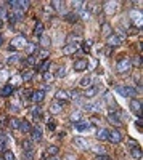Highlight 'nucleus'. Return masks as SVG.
<instances>
[{"label": "nucleus", "instance_id": "f03ea898", "mask_svg": "<svg viewBox=\"0 0 143 160\" xmlns=\"http://www.w3.org/2000/svg\"><path fill=\"white\" fill-rule=\"evenodd\" d=\"M125 38V34L124 32H118V34H111L108 37V47H119L122 43V40Z\"/></svg>", "mask_w": 143, "mask_h": 160}, {"label": "nucleus", "instance_id": "58836bf2", "mask_svg": "<svg viewBox=\"0 0 143 160\" xmlns=\"http://www.w3.org/2000/svg\"><path fill=\"white\" fill-rule=\"evenodd\" d=\"M85 8H88V11L93 13V15L100 11V5H98V3H90V7H85Z\"/></svg>", "mask_w": 143, "mask_h": 160}, {"label": "nucleus", "instance_id": "864d4df0", "mask_svg": "<svg viewBox=\"0 0 143 160\" xmlns=\"http://www.w3.org/2000/svg\"><path fill=\"white\" fill-rule=\"evenodd\" d=\"M47 127H48V130H51V131H53L55 130V122H53V120H48V123H47Z\"/></svg>", "mask_w": 143, "mask_h": 160}, {"label": "nucleus", "instance_id": "f704fd0d", "mask_svg": "<svg viewBox=\"0 0 143 160\" xmlns=\"http://www.w3.org/2000/svg\"><path fill=\"white\" fill-rule=\"evenodd\" d=\"M51 5H53V8H55L56 11H63V10H64V5H66V3L61 2V0H60V2H58V0H55V2H51Z\"/></svg>", "mask_w": 143, "mask_h": 160}, {"label": "nucleus", "instance_id": "8fccbe9b", "mask_svg": "<svg viewBox=\"0 0 143 160\" xmlns=\"http://www.w3.org/2000/svg\"><path fill=\"white\" fill-rule=\"evenodd\" d=\"M130 62H132V66L135 64V66H138V68L141 66V59H140V56H135L134 59H130Z\"/></svg>", "mask_w": 143, "mask_h": 160}, {"label": "nucleus", "instance_id": "6ab92c4d", "mask_svg": "<svg viewBox=\"0 0 143 160\" xmlns=\"http://www.w3.org/2000/svg\"><path fill=\"white\" fill-rule=\"evenodd\" d=\"M130 18H132V21H134V22L137 21L138 28H140V26H141V11H140V10H138V11L132 10V11H130Z\"/></svg>", "mask_w": 143, "mask_h": 160}, {"label": "nucleus", "instance_id": "dca6fc26", "mask_svg": "<svg viewBox=\"0 0 143 160\" xmlns=\"http://www.w3.org/2000/svg\"><path fill=\"white\" fill-rule=\"evenodd\" d=\"M72 142L77 146V148H81V149H87L88 148V141L85 138H79V136H77V138H74Z\"/></svg>", "mask_w": 143, "mask_h": 160}, {"label": "nucleus", "instance_id": "aec40b11", "mask_svg": "<svg viewBox=\"0 0 143 160\" xmlns=\"http://www.w3.org/2000/svg\"><path fill=\"white\" fill-rule=\"evenodd\" d=\"M74 128L79 130V131H85V130L90 128V123H88V122H84V120H79V122L74 123Z\"/></svg>", "mask_w": 143, "mask_h": 160}, {"label": "nucleus", "instance_id": "37998d69", "mask_svg": "<svg viewBox=\"0 0 143 160\" xmlns=\"http://www.w3.org/2000/svg\"><path fill=\"white\" fill-rule=\"evenodd\" d=\"M64 75H66V69H64V68H58V71H56L55 77H58V78H63Z\"/></svg>", "mask_w": 143, "mask_h": 160}, {"label": "nucleus", "instance_id": "5fc2aeb1", "mask_svg": "<svg viewBox=\"0 0 143 160\" xmlns=\"http://www.w3.org/2000/svg\"><path fill=\"white\" fill-rule=\"evenodd\" d=\"M0 141H5V142H8V138L5 136V133H3L2 130H0Z\"/></svg>", "mask_w": 143, "mask_h": 160}, {"label": "nucleus", "instance_id": "423d86ee", "mask_svg": "<svg viewBox=\"0 0 143 160\" xmlns=\"http://www.w3.org/2000/svg\"><path fill=\"white\" fill-rule=\"evenodd\" d=\"M29 133H31V138H32V141H35V142L42 141V135H44V131H42V128L39 127V125L32 127Z\"/></svg>", "mask_w": 143, "mask_h": 160}, {"label": "nucleus", "instance_id": "49530a36", "mask_svg": "<svg viewBox=\"0 0 143 160\" xmlns=\"http://www.w3.org/2000/svg\"><path fill=\"white\" fill-rule=\"evenodd\" d=\"M79 120H81V112H74V114L71 115V122H72V123L79 122Z\"/></svg>", "mask_w": 143, "mask_h": 160}, {"label": "nucleus", "instance_id": "0eeeda50", "mask_svg": "<svg viewBox=\"0 0 143 160\" xmlns=\"http://www.w3.org/2000/svg\"><path fill=\"white\" fill-rule=\"evenodd\" d=\"M23 16H24V13H23L21 10H13L7 18H8V21H10V22H18V21H21V19H23Z\"/></svg>", "mask_w": 143, "mask_h": 160}, {"label": "nucleus", "instance_id": "412c9836", "mask_svg": "<svg viewBox=\"0 0 143 160\" xmlns=\"http://www.w3.org/2000/svg\"><path fill=\"white\" fill-rule=\"evenodd\" d=\"M101 34L105 35V37H109L113 34V28L109 26V22H103L101 24Z\"/></svg>", "mask_w": 143, "mask_h": 160}, {"label": "nucleus", "instance_id": "473e14b6", "mask_svg": "<svg viewBox=\"0 0 143 160\" xmlns=\"http://www.w3.org/2000/svg\"><path fill=\"white\" fill-rule=\"evenodd\" d=\"M116 5H118V3H114V2H111V3H105V11L109 13V15H113V13L118 10V8H116Z\"/></svg>", "mask_w": 143, "mask_h": 160}, {"label": "nucleus", "instance_id": "5701e85b", "mask_svg": "<svg viewBox=\"0 0 143 160\" xmlns=\"http://www.w3.org/2000/svg\"><path fill=\"white\" fill-rule=\"evenodd\" d=\"M77 19H79V16H77L76 13H66V15H64V21H66V22L76 24V22H77Z\"/></svg>", "mask_w": 143, "mask_h": 160}, {"label": "nucleus", "instance_id": "c756f323", "mask_svg": "<svg viewBox=\"0 0 143 160\" xmlns=\"http://www.w3.org/2000/svg\"><path fill=\"white\" fill-rule=\"evenodd\" d=\"M50 43H51L50 37L42 34V35H40V45H42V48H47V47H50Z\"/></svg>", "mask_w": 143, "mask_h": 160}, {"label": "nucleus", "instance_id": "c03bdc74", "mask_svg": "<svg viewBox=\"0 0 143 160\" xmlns=\"http://www.w3.org/2000/svg\"><path fill=\"white\" fill-rule=\"evenodd\" d=\"M3 158H5V160H15V155H13V152H11V151H8V149H7V151L3 152Z\"/></svg>", "mask_w": 143, "mask_h": 160}, {"label": "nucleus", "instance_id": "6e6d98bb", "mask_svg": "<svg viewBox=\"0 0 143 160\" xmlns=\"http://www.w3.org/2000/svg\"><path fill=\"white\" fill-rule=\"evenodd\" d=\"M129 34H138V29L137 28H130L129 29Z\"/></svg>", "mask_w": 143, "mask_h": 160}, {"label": "nucleus", "instance_id": "9d476101", "mask_svg": "<svg viewBox=\"0 0 143 160\" xmlns=\"http://www.w3.org/2000/svg\"><path fill=\"white\" fill-rule=\"evenodd\" d=\"M31 99H32V102H35V104L42 102V101L45 99V91H44V90H37V91H32Z\"/></svg>", "mask_w": 143, "mask_h": 160}, {"label": "nucleus", "instance_id": "4d7b16f0", "mask_svg": "<svg viewBox=\"0 0 143 160\" xmlns=\"http://www.w3.org/2000/svg\"><path fill=\"white\" fill-rule=\"evenodd\" d=\"M3 45V37H2V34H0V47Z\"/></svg>", "mask_w": 143, "mask_h": 160}, {"label": "nucleus", "instance_id": "bb28decb", "mask_svg": "<svg viewBox=\"0 0 143 160\" xmlns=\"http://www.w3.org/2000/svg\"><path fill=\"white\" fill-rule=\"evenodd\" d=\"M19 130L23 133H29L31 131V123L28 122V120H21V125H19Z\"/></svg>", "mask_w": 143, "mask_h": 160}, {"label": "nucleus", "instance_id": "72a5a7b5", "mask_svg": "<svg viewBox=\"0 0 143 160\" xmlns=\"http://www.w3.org/2000/svg\"><path fill=\"white\" fill-rule=\"evenodd\" d=\"M21 77H23V80H24V82H29V80L34 77V71H32V69H29V71H24Z\"/></svg>", "mask_w": 143, "mask_h": 160}, {"label": "nucleus", "instance_id": "7ed1b4c3", "mask_svg": "<svg viewBox=\"0 0 143 160\" xmlns=\"http://www.w3.org/2000/svg\"><path fill=\"white\" fill-rule=\"evenodd\" d=\"M130 71H132V62H130V59H129V58H122V59L118 62V72L122 74V75H125V74H129Z\"/></svg>", "mask_w": 143, "mask_h": 160}, {"label": "nucleus", "instance_id": "cd10ccee", "mask_svg": "<svg viewBox=\"0 0 143 160\" xmlns=\"http://www.w3.org/2000/svg\"><path fill=\"white\" fill-rule=\"evenodd\" d=\"M50 66H51V62L48 61V59H45L40 66H39V71H40L42 74H45V72H48V69H50Z\"/></svg>", "mask_w": 143, "mask_h": 160}, {"label": "nucleus", "instance_id": "a211bd4d", "mask_svg": "<svg viewBox=\"0 0 143 160\" xmlns=\"http://www.w3.org/2000/svg\"><path fill=\"white\" fill-rule=\"evenodd\" d=\"M130 154H132V157H134V158H137V160H141V149L138 148L137 144H135V146H134V144L130 146Z\"/></svg>", "mask_w": 143, "mask_h": 160}, {"label": "nucleus", "instance_id": "e433bc0d", "mask_svg": "<svg viewBox=\"0 0 143 160\" xmlns=\"http://www.w3.org/2000/svg\"><path fill=\"white\" fill-rule=\"evenodd\" d=\"M93 152H95L97 155H108V154H106V149L103 148V146H95V148H93Z\"/></svg>", "mask_w": 143, "mask_h": 160}, {"label": "nucleus", "instance_id": "a19ab883", "mask_svg": "<svg viewBox=\"0 0 143 160\" xmlns=\"http://www.w3.org/2000/svg\"><path fill=\"white\" fill-rule=\"evenodd\" d=\"M24 160H34V151H23Z\"/></svg>", "mask_w": 143, "mask_h": 160}, {"label": "nucleus", "instance_id": "9b49d317", "mask_svg": "<svg viewBox=\"0 0 143 160\" xmlns=\"http://www.w3.org/2000/svg\"><path fill=\"white\" fill-rule=\"evenodd\" d=\"M48 111H50V114H53V115H55V114H60V112L63 111V101H56V99H55L53 102L50 104V109H48Z\"/></svg>", "mask_w": 143, "mask_h": 160}, {"label": "nucleus", "instance_id": "2f4dec72", "mask_svg": "<svg viewBox=\"0 0 143 160\" xmlns=\"http://www.w3.org/2000/svg\"><path fill=\"white\" fill-rule=\"evenodd\" d=\"M84 108H85L87 111H100V108H101V102H92V104H85Z\"/></svg>", "mask_w": 143, "mask_h": 160}, {"label": "nucleus", "instance_id": "de8ad7c7", "mask_svg": "<svg viewBox=\"0 0 143 160\" xmlns=\"http://www.w3.org/2000/svg\"><path fill=\"white\" fill-rule=\"evenodd\" d=\"M26 64H28V66H34V64H35V56H34V55L28 56V59H26Z\"/></svg>", "mask_w": 143, "mask_h": 160}, {"label": "nucleus", "instance_id": "79ce46f5", "mask_svg": "<svg viewBox=\"0 0 143 160\" xmlns=\"http://www.w3.org/2000/svg\"><path fill=\"white\" fill-rule=\"evenodd\" d=\"M26 51H28L29 56H31V55H34V53L37 51V47H35L34 43H32V45H26Z\"/></svg>", "mask_w": 143, "mask_h": 160}, {"label": "nucleus", "instance_id": "c9c22d12", "mask_svg": "<svg viewBox=\"0 0 143 160\" xmlns=\"http://www.w3.org/2000/svg\"><path fill=\"white\" fill-rule=\"evenodd\" d=\"M19 125H21V120H19V118L15 117V118L10 120V127H11L13 130H19Z\"/></svg>", "mask_w": 143, "mask_h": 160}, {"label": "nucleus", "instance_id": "a18cd8bd", "mask_svg": "<svg viewBox=\"0 0 143 160\" xmlns=\"http://www.w3.org/2000/svg\"><path fill=\"white\" fill-rule=\"evenodd\" d=\"M90 45H92V40H85V42L82 43V50H84L85 53H88V51H90Z\"/></svg>", "mask_w": 143, "mask_h": 160}, {"label": "nucleus", "instance_id": "13d9d810", "mask_svg": "<svg viewBox=\"0 0 143 160\" xmlns=\"http://www.w3.org/2000/svg\"><path fill=\"white\" fill-rule=\"evenodd\" d=\"M0 160H2V158H0Z\"/></svg>", "mask_w": 143, "mask_h": 160}, {"label": "nucleus", "instance_id": "4be33fe9", "mask_svg": "<svg viewBox=\"0 0 143 160\" xmlns=\"http://www.w3.org/2000/svg\"><path fill=\"white\" fill-rule=\"evenodd\" d=\"M58 152H60V148H58V146H50V148L47 149V152L44 154V157H55Z\"/></svg>", "mask_w": 143, "mask_h": 160}, {"label": "nucleus", "instance_id": "f257e3e1", "mask_svg": "<svg viewBox=\"0 0 143 160\" xmlns=\"http://www.w3.org/2000/svg\"><path fill=\"white\" fill-rule=\"evenodd\" d=\"M28 45V40L24 35H16L15 38L10 42V50H19V48H26Z\"/></svg>", "mask_w": 143, "mask_h": 160}, {"label": "nucleus", "instance_id": "b1692460", "mask_svg": "<svg viewBox=\"0 0 143 160\" xmlns=\"http://www.w3.org/2000/svg\"><path fill=\"white\" fill-rule=\"evenodd\" d=\"M13 93V87L11 85H7V87H3L2 90H0V96H3V98H7V96H10Z\"/></svg>", "mask_w": 143, "mask_h": 160}, {"label": "nucleus", "instance_id": "20e7f679", "mask_svg": "<svg viewBox=\"0 0 143 160\" xmlns=\"http://www.w3.org/2000/svg\"><path fill=\"white\" fill-rule=\"evenodd\" d=\"M116 91H118L121 96H124V98H134V96H137V90L132 88V87H118Z\"/></svg>", "mask_w": 143, "mask_h": 160}, {"label": "nucleus", "instance_id": "4c0bfd02", "mask_svg": "<svg viewBox=\"0 0 143 160\" xmlns=\"http://www.w3.org/2000/svg\"><path fill=\"white\" fill-rule=\"evenodd\" d=\"M37 56L40 58L42 61H45V59H47V58L50 56V53H48V50H44V48H42V50H39V53H37Z\"/></svg>", "mask_w": 143, "mask_h": 160}, {"label": "nucleus", "instance_id": "7c9ffc66", "mask_svg": "<svg viewBox=\"0 0 143 160\" xmlns=\"http://www.w3.org/2000/svg\"><path fill=\"white\" fill-rule=\"evenodd\" d=\"M90 83H92V77L90 75H87V77H84L81 82H79V85L82 87V88H88L90 87Z\"/></svg>", "mask_w": 143, "mask_h": 160}, {"label": "nucleus", "instance_id": "a878e982", "mask_svg": "<svg viewBox=\"0 0 143 160\" xmlns=\"http://www.w3.org/2000/svg\"><path fill=\"white\" fill-rule=\"evenodd\" d=\"M31 115L34 117V118H40L42 117V109L39 108V106H35V108H31Z\"/></svg>", "mask_w": 143, "mask_h": 160}, {"label": "nucleus", "instance_id": "2eb2a0df", "mask_svg": "<svg viewBox=\"0 0 143 160\" xmlns=\"http://www.w3.org/2000/svg\"><path fill=\"white\" fill-rule=\"evenodd\" d=\"M63 51H64V55H74V53L77 51V43H68V45H64L63 47Z\"/></svg>", "mask_w": 143, "mask_h": 160}, {"label": "nucleus", "instance_id": "393cba45", "mask_svg": "<svg viewBox=\"0 0 143 160\" xmlns=\"http://www.w3.org/2000/svg\"><path fill=\"white\" fill-rule=\"evenodd\" d=\"M42 32H44V24H42L40 21H37V22H35V28H34V35L40 37Z\"/></svg>", "mask_w": 143, "mask_h": 160}, {"label": "nucleus", "instance_id": "4468645a", "mask_svg": "<svg viewBox=\"0 0 143 160\" xmlns=\"http://www.w3.org/2000/svg\"><path fill=\"white\" fill-rule=\"evenodd\" d=\"M98 91H100L98 87H88V88H85V91H84V96H85V98H93V96L98 95Z\"/></svg>", "mask_w": 143, "mask_h": 160}, {"label": "nucleus", "instance_id": "f3484780", "mask_svg": "<svg viewBox=\"0 0 143 160\" xmlns=\"http://www.w3.org/2000/svg\"><path fill=\"white\" fill-rule=\"evenodd\" d=\"M97 138H98L100 141H108V139H109V130H106V128H101V130H98V133H97Z\"/></svg>", "mask_w": 143, "mask_h": 160}, {"label": "nucleus", "instance_id": "ea45409f", "mask_svg": "<svg viewBox=\"0 0 143 160\" xmlns=\"http://www.w3.org/2000/svg\"><path fill=\"white\" fill-rule=\"evenodd\" d=\"M19 61H21V59H19V56H18V55H13V56H10V58L7 59V62H8V64H19Z\"/></svg>", "mask_w": 143, "mask_h": 160}, {"label": "nucleus", "instance_id": "3c124183", "mask_svg": "<svg viewBox=\"0 0 143 160\" xmlns=\"http://www.w3.org/2000/svg\"><path fill=\"white\" fill-rule=\"evenodd\" d=\"M5 123H7V117H5V114H0V128L5 127Z\"/></svg>", "mask_w": 143, "mask_h": 160}, {"label": "nucleus", "instance_id": "09e8293b", "mask_svg": "<svg viewBox=\"0 0 143 160\" xmlns=\"http://www.w3.org/2000/svg\"><path fill=\"white\" fill-rule=\"evenodd\" d=\"M53 78H55V75H51L50 72H45L44 74V80H45V82H51Z\"/></svg>", "mask_w": 143, "mask_h": 160}, {"label": "nucleus", "instance_id": "ddd939ff", "mask_svg": "<svg viewBox=\"0 0 143 160\" xmlns=\"http://www.w3.org/2000/svg\"><path fill=\"white\" fill-rule=\"evenodd\" d=\"M55 98H56V101H68L71 98V95H69V91H66V90H58Z\"/></svg>", "mask_w": 143, "mask_h": 160}, {"label": "nucleus", "instance_id": "1a4fd4ad", "mask_svg": "<svg viewBox=\"0 0 143 160\" xmlns=\"http://www.w3.org/2000/svg\"><path fill=\"white\" fill-rule=\"evenodd\" d=\"M122 133L119 131V130H113V131H109V139L108 141H111V142H114V144H119L121 141H122Z\"/></svg>", "mask_w": 143, "mask_h": 160}, {"label": "nucleus", "instance_id": "603ef678", "mask_svg": "<svg viewBox=\"0 0 143 160\" xmlns=\"http://www.w3.org/2000/svg\"><path fill=\"white\" fill-rule=\"evenodd\" d=\"M7 144H8V142L0 141V152H5V151H7Z\"/></svg>", "mask_w": 143, "mask_h": 160}, {"label": "nucleus", "instance_id": "39448f33", "mask_svg": "<svg viewBox=\"0 0 143 160\" xmlns=\"http://www.w3.org/2000/svg\"><path fill=\"white\" fill-rule=\"evenodd\" d=\"M108 120H109V123H113L114 127H119V125H122V118H121V115H119V112L118 111H111V112H108Z\"/></svg>", "mask_w": 143, "mask_h": 160}, {"label": "nucleus", "instance_id": "c85d7f7f", "mask_svg": "<svg viewBox=\"0 0 143 160\" xmlns=\"http://www.w3.org/2000/svg\"><path fill=\"white\" fill-rule=\"evenodd\" d=\"M21 148H23V151H34V148H32V141H29V139L21 141Z\"/></svg>", "mask_w": 143, "mask_h": 160}, {"label": "nucleus", "instance_id": "f8f14e48", "mask_svg": "<svg viewBox=\"0 0 143 160\" xmlns=\"http://www.w3.org/2000/svg\"><path fill=\"white\" fill-rule=\"evenodd\" d=\"M87 66H88V62H87V59H85V58H82V59H77V61L74 62V71H76V72L85 71V69H87Z\"/></svg>", "mask_w": 143, "mask_h": 160}, {"label": "nucleus", "instance_id": "6e6552de", "mask_svg": "<svg viewBox=\"0 0 143 160\" xmlns=\"http://www.w3.org/2000/svg\"><path fill=\"white\" fill-rule=\"evenodd\" d=\"M141 101L140 99H130V109L134 114H137L138 117H141Z\"/></svg>", "mask_w": 143, "mask_h": 160}]
</instances>
